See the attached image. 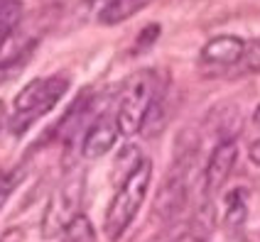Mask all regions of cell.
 Listing matches in <instances>:
<instances>
[{"label": "cell", "instance_id": "obj_9", "mask_svg": "<svg viewBox=\"0 0 260 242\" xmlns=\"http://www.w3.org/2000/svg\"><path fill=\"white\" fill-rule=\"evenodd\" d=\"M216 228V208H214V200L206 198L199 203V208L191 213V225H189V235L194 242H206L209 235Z\"/></svg>", "mask_w": 260, "mask_h": 242}, {"label": "cell", "instance_id": "obj_13", "mask_svg": "<svg viewBox=\"0 0 260 242\" xmlns=\"http://www.w3.org/2000/svg\"><path fill=\"white\" fill-rule=\"evenodd\" d=\"M20 17H22V3L20 0L0 3V49H3V44L10 39L15 27L20 25Z\"/></svg>", "mask_w": 260, "mask_h": 242}, {"label": "cell", "instance_id": "obj_10", "mask_svg": "<svg viewBox=\"0 0 260 242\" xmlns=\"http://www.w3.org/2000/svg\"><path fill=\"white\" fill-rule=\"evenodd\" d=\"M150 3L152 0H108L106 8L99 13V20L103 25H120L135 13H140L143 8H147Z\"/></svg>", "mask_w": 260, "mask_h": 242}, {"label": "cell", "instance_id": "obj_7", "mask_svg": "<svg viewBox=\"0 0 260 242\" xmlns=\"http://www.w3.org/2000/svg\"><path fill=\"white\" fill-rule=\"evenodd\" d=\"M118 123L116 115L111 113H101L84 132V140H81V154L86 159H99L103 154H108L113 149V144L118 142Z\"/></svg>", "mask_w": 260, "mask_h": 242}, {"label": "cell", "instance_id": "obj_21", "mask_svg": "<svg viewBox=\"0 0 260 242\" xmlns=\"http://www.w3.org/2000/svg\"><path fill=\"white\" fill-rule=\"evenodd\" d=\"M253 123H255V125L260 128V105L255 108V113H253Z\"/></svg>", "mask_w": 260, "mask_h": 242}, {"label": "cell", "instance_id": "obj_3", "mask_svg": "<svg viewBox=\"0 0 260 242\" xmlns=\"http://www.w3.org/2000/svg\"><path fill=\"white\" fill-rule=\"evenodd\" d=\"M84 188H86V174H84V169L74 167L72 171H67V176L57 184L54 193L49 196L47 208H44V215H42V237L44 240L59 237L61 230L81 213Z\"/></svg>", "mask_w": 260, "mask_h": 242}, {"label": "cell", "instance_id": "obj_1", "mask_svg": "<svg viewBox=\"0 0 260 242\" xmlns=\"http://www.w3.org/2000/svg\"><path fill=\"white\" fill-rule=\"evenodd\" d=\"M150 181H152V162L150 159H140V164L120 181L113 200L108 203L106 218H103V232L111 242L120 240L125 235V230L130 228V223L135 220L140 206L147 198Z\"/></svg>", "mask_w": 260, "mask_h": 242}, {"label": "cell", "instance_id": "obj_6", "mask_svg": "<svg viewBox=\"0 0 260 242\" xmlns=\"http://www.w3.org/2000/svg\"><path fill=\"white\" fill-rule=\"evenodd\" d=\"M243 54H246V39H241L236 34H221L202 47L199 64H202V69H209V73H218L238 66Z\"/></svg>", "mask_w": 260, "mask_h": 242}, {"label": "cell", "instance_id": "obj_16", "mask_svg": "<svg viewBox=\"0 0 260 242\" xmlns=\"http://www.w3.org/2000/svg\"><path fill=\"white\" fill-rule=\"evenodd\" d=\"M241 66L248 71H260V39L246 42V54L241 59Z\"/></svg>", "mask_w": 260, "mask_h": 242}, {"label": "cell", "instance_id": "obj_8", "mask_svg": "<svg viewBox=\"0 0 260 242\" xmlns=\"http://www.w3.org/2000/svg\"><path fill=\"white\" fill-rule=\"evenodd\" d=\"M236 159H238V147L233 140H221L214 147L206 171H204V188H206V196L216 193L221 186L229 181L233 167H236Z\"/></svg>", "mask_w": 260, "mask_h": 242}, {"label": "cell", "instance_id": "obj_2", "mask_svg": "<svg viewBox=\"0 0 260 242\" xmlns=\"http://www.w3.org/2000/svg\"><path fill=\"white\" fill-rule=\"evenodd\" d=\"M69 76L67 73H52L44 78L29 81L17 96H15V110L10 117V132L15 137L25 135V130L37 123L40 117L49 113L59 100L64 98V93L69 91Z\"/></svg>", "mask_w": 260, "mask_h": 242}, {"label": "cell", "instance_id": "obj_4", "mask_svg": "<svg viewBox=\"0 0 260 242\" xmlns=\"http://www.w3.org/2000/svg\"><path fill=\"white\" fill-rule=\"evenodd\" d=\"M155 96H157V76H155V71L143 69L130 78V84L125 86L116 110V123L120 135L130 137V135L143 130V123L147 113H150V105H152Z\"/></svg>", "mask_w": 260, "mask_h": 242}, {"label": "cell", "instance_id": "obj_14", "mask_svg": "<svg viewBox=\"0 0 260 242\" xmlns=\"http://www.w3.org/2000/svg\"><path fill=\"white\" fill-rule=\"evenodd\" d=\"M61 242H96L93 223L84 213H79L67 228L61 230Z\"/></svg>", "mask_w": 260, "mask_h": 242}, {"label": "cell", "instance_id": "obj_15", "mask_svg": "<svg viewBox=\"0 0 260 242\" xmlns=\"http://www.w3.org/2000/svg\"><path fill=\"white\" fill-rule=\"evenodd\" d=\"M22 179H25L22 167H15V169H8L0 174V208L8 203V198L15 193V188L22 184Z\"/></svg>", "mask_w": 260, "mask_h": 242}, {"label": "cell", "instance_id": "obj_5", "mask_svg": "<svg viewBox=\"0 0 260 242\" xmlns=\"http://www.w3.org/2000/svg\"><path fill=\"white\" fill-rule=\"evenodd\" d=\"M194 164V149H184L174 159L170 174L165 176L162 188L157 193V203H155V215L162 218L165 223L174 220L182 213V208L187 206V188H189V171Z\"/></svg>", "mask_w": 260, "mask_h": 242}, {"label": "cell", "instance_id": "obj_19", "mask_svg": "<svg viewBox=\"0 0 260 242\" xmlns=\"http://www.w3.org/2000/svg\"><path fill=\"white\" fill-rule=\"evenodd\" d=\"M248 157H250V162H253V164H258V167H260V137L253 144H250V149H248Z\"/></svg>", "mask_w": 260, "mask_h": 242}, {"label": "cell", "instance_id": "obj_17", "mask_svg": "<svg viewBox=\"0 0 260 242\" xmlns=\"http://www.w3.org/2000/svg\"><path fill=\"white\" fill-rule=\"evenodd\" d=\"M157 37H159V25L157 22L147 25V27L140 32V37H138V44H135V49H138V52H135V54H140V49H147L150 44L157 39Z\"/></svg>", "mask_w": 260, "mask_h": 242}, {"label": "cell", "instance_id": "obj_20", "mask_svg": "<svg viewBox=\"0 0 260 242\" xmlns=\"http://www.w3.org/2000/svg\"><path fill=\"white\" fill-rule=\"evenodd\" d=\"M5 120H8V113H5V103L0 100V132L5 128Z\"/></svg>", "mask_w": 260, "mask_h": 242}, {"label": "cell", "instance_id": "obj_11", "mask_svg": "<svg viewBox=\"0 0 260 242\" xmlns=\"http://www.w3.org/2000/svg\"><path fill=\"white\" fill-rule=\"evenodd\" d=\"M37 49V42H27L25 47H20L17 52H13L10 57L0 59V86H5L8 81H13L15 76H20L22 69L27 66V61L32 59Z\"/></svg>", "mask_w": 260, "mask_h": 242}, {"label": "cell", "instance_id": "obj_12", "mask_svg": "<svg viewBox=\"0 0 260 242\" xmlns=\"http://www.w3.org/2000/svg\"><path fill=\"white\" fill-rule=\"evenodd\" d=\"M226 215H223V223L229 230H238L243 228L248 218V200H246V191L243 188H233L226 193Z\"/></svg>", "mask_w": 260, "mask_h": 242}, {"label": "cell", "instance_id": "obj_18", "mask_svg": "<svg viewBox=\"0 0 260 242\" xmlns=\"http://www.w3.org/2000/svg\"><path fill=\"white\" fill-rule=\"evenodd\" d=\"M0 242H25V228H20V225L5 228L0 232Z\"/></svg>", "mask_w": 260, "mask_h": 242}]
</instances>
